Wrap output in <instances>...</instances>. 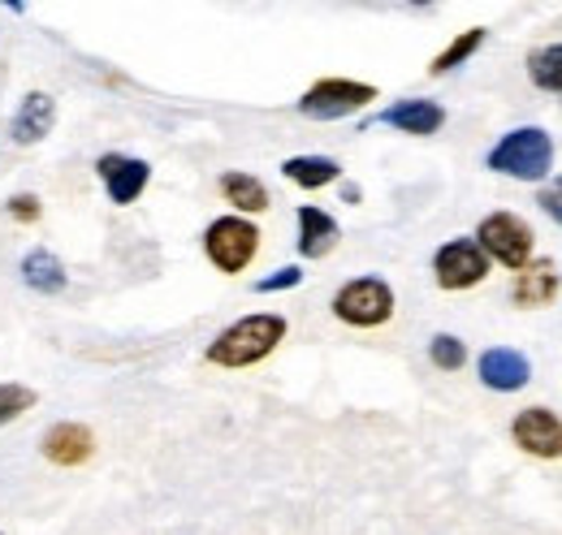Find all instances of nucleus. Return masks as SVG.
Masks as SVG:
<instances>
[{
    "label": "nucleus",
    "mask_w": 562,
    "mask_h": 535,
    "mask_svg": "<svg viewBox=\"0 0 562 535\" xmlns=\"http://www.w3.org/2000/svg\"><path fill=\"white\" fill-rule=\"evenodd\" d=\"M537 207H541L554 225H562V173L559 178H550V182H541V191H537Z\"/></svg>",
    "instance_id": "24"
},
{
    "label": "nucleus",
    "mask_w": 562,
    "mask_h": 535,
    "mask_svg": "<svg viewBox=\"0 0 562 535\" xmlns=\"http://www.w3.org/2000/svg\"><path fill=\"white\" fill-rule=\"evenodd\" d=\"M303 268L299 264H285V268H278V272H269V276H260L256 281V294H281V289H299L303 285Z\"/></svg>",
    "instance_id": "23"
},
{
    "label": "nucleus",
    "mask_w": 562,
    "mask_h": 535,
    "mask_svg": "<svg viewBox=\"0 0 562 535\" xmlns=\"http://www.w3.org/2000/svg\"><path fill=\"white\" fill-rule=\"evenodd\" d=\"M216 191H221V200L234 207V216H260V212H269V186L256 178V173H243V169H229V173H221V182H216Z\"/></svg>",
    "instance_id": "16"
},
{
    "label": "nucleus",
    "mask_w": 562,
    "mask_h": 535,
    "mask_svg": "<svg viewBox=\"0 0 562 535\" xmlns=\"http://www.w3.org/2000/svg\"><path fill=\"white\" fill-rule=\"evenodd\" d=\"M359 200H363L359 182H342V203H359Z\"/></svg>",
    "instance_id": "26"
},
{
    "label": "nucleus",
    "mask_w": 562,
    "mask_h": 535,
    "mask_svg": "<svg viewBox=\"0 0 562 535\" xmlns=\"http://www.w3.org/2000/svg\"><path fill=\"white\" fill-rule=\"evenodd\" d=\"M294 220H299V255L303 260H325V255H334L338 251V242H342V225L325 212V207H316V203H303L299 212H294Z\"/></svg>",
    "instance_id": "14"
},
{
    "label": "nucleus",
    "mask_w": 562,
    "mask_h": 535,
    "mask_svg": "<svg viewBox=\"0 0 562 535\" xmlns=\"http://www.w3.org/2000/svg\"><path fill=\"white\" fill-rule=\"evenodd\" d=\"M476 376L490 394H519L528 389L532 380V358L515 345H490L481 358H476Z\"/></svg>",
    "instance_id": "10"
},
{
    "label": "nucleus",
    "mask_w": 562,
    "mask_h": 535,
    "mask_svg": "<svg viewBox=\"0 0 562 535\" xmlns=\"http://www.w3.org/2000/svg\"><path fill=\"white\" fill-rule=\"evenodd\" d=\"M0 535H4V532H0Z\"/></svg>",
    "instance_id": "27"
},
{
    "label": "nucleus",
    "mask_w": 562,
    "mask_h": 535,
    "mask_svg": "<svg viewBox=\"0 0 562 535\" xmlns=\"http://www.w3.org/2000/svg\"><path fill=\"white\" fill-rule=\"evenodd\" d=\"M18 272H22V285L35 289V294H44V298L66 294V285H70V272H66V264H61L48 247H31V251L22 255Z\"/></svg>",
    "instance_id": "17"
},
{
    "label": "nucleus",
    "mask_w": 562,
    "mask_h": 535,
    "mask_svg": "<svg viewBox=\"0 0 562 535\" xmlns=\"http://www.w3.org/2000/svg\"><path fill=\"white\" fill-rule=\"evenodd\" d=\"M381 126L398 134H412V138H428L446 126V109L437 100H424V95H412V100H394L390 109L376 113Z\"/></svg>",
    "instance_id": "13"
},
{
    "label": "nucleus",
    "mask_w": 562,
    "mask_h": 535,
    "mask_svg": "<svg viewBox=\"0 0 562 535\" xmlns=\"http://www.w3.org/2000/svg\"><path fill=\"white\" fill-rule=\"evenodd\" d=\"M95 178L104 186L109 203L117 207H131L143 200V191L151 186V164L143 156H126V151H104L95 160Z\"/></svg>",
    "instance_id": "9"
},
{
    "label": "nucleus",
    "mask_w": 562,
    "mask_h": 535,
    "mask_svg": "<svg viewBox=\"0 0 562 535\" xmlns=\"http://www.w3.org/2000/svg\"><path fill=\"white\" fill-rule=\"evenodd\" d=\"M260 225L256 220H247V216H216L209 220V229H204V255H209V264L216 272H225V276H238V272H247V268L256 264V255H260Z\"/></svg>",
    "instance_id": "4"
},
{
    "label": "nucleus",
    "mask_w": 562,
    "mask_h": 535,
    "mask_svg": "<svg viewBox=\"0 0 562 535\" xmlns=\"http://www.w3.org/2000/svg\"><path fill=\"white\" fill-rule=\"evenodd\" d=\"M285 333H290V320L281 311H251V316L225 325L221 333L212 337L209 350H204V363L225 367V372L256 367L285 341Z\"/></svg>",
    "instance_id": "1"
},
{
    "label": "nucleus",
    "mask_w": 562,
    "mask_h": 535,
    "mask_svg": "<svg viewBox=\"0 0 562 535\" xmlns=\"http://www.w3.org/2000/svg\"><path fill=\"white\" fill-rule=\"evenodd\" d=\"M428 363L437 372H463L468 367V341L454 333H432L428 337Z\"/></svg>",
    "instance_id": "21"
},
{
    "label": "nucleus",
    "mask_w": 562,
    "mask_h": 535,
    "mask_svg": "<svg viewBox=\"0 0 562 535\" xmlns=\"http://www.w3.org/2000/svg\"><path fill=\"white\" fill-rule=\"evenodd\" d=\"M485 39H490V26H468V31H459L432 61H428V73L432 78H441V73H450V69H459V66H468L481 48H485Z\"/></svg>",
    "instance_id": "19"
},
{
    "label": "nucleus",
    "mask_w": 562,
    "mask_h": 535,
    "mask_svg": "<svg viewBox=\"0 0 562 535\" xmlns=\"http://www.w3.org/2000/svg\"><path fill=\"white\" fill-rule=\"evenodd\" d=\"M490 255L476 247V238H450L432 251V281L437 289L446 294H463V289H476L490 281Z\"/></svg>",
    "instance_id": "7"
},
{
    "label": "nucleus",
    "mask_w": 562,
    "mask_h": 535,
    "mask_svg": "<svg viewBox=\"0 0 562 535\" xmlns=\"http://www.w3.org/2000/svg\"><path fill=\"white\" fill-rule=\"evenodd\" d=\"M476 247L490 255V264H502L506 272H519L537 260V234L524 216L515 212H490L481 225H476Z\"/></svg>",
    "instance_id": "5"
},
{
    "label": "nucleus",
    "mask_w": 562,
    "mask_h": 535,
    "mask_svg": "<svg viewBox=\"0 0 562 535\" xmlns=\"http://www.w3.org/2000/svg\"><path fill=\"white\" fill-rule=\"evenodd\" d=\"M528 82L537 87V91H546V95H562V39L559 44H541V48H532L528 53Z\"/></svg>",
    "instance_id": "20"
},
{
    "label": "nucleus",
    "mask_w": 562,
    "mask_h": 535,
    "mask_svg": "<svg viewBox=\"0 0 562 535\" xmlns=\"http://www.w3.org/2000/svg\"><path fill=\"white\" fill-rule=\"evenodd\" d=\"M329 311L347 329H385L398 311V298L385 276H351L347 285H338Z\"/></svg>",
    "instance_id": "3"
},
{
    "label": "nucleus",
    "mask_w": 562,
    "mask_h": 535,
    "mask_svg": "<svg viewBox=\"0 0 562 535\" xmlns=\"http://www.w3.org/2000/svg\"><path fill=\"white\" fill-rule=\"evenodd\" d=\"M35 389L31 385H18V380H4L0 385V428H9V423H18L26 410H35Z\"/></svg>",
    "instance_id": "22"
},
{
    "label": "nucleus",
    "mask_w": 562,
    "mask_h": 535,
    "mask_svg": "<svg viewBox=\"0 0 562 535\" xmlns=\"http://www.w3.org/2000/svg\"><path fill=\"white\" fill-rule=\"evenodd\" d=\"M53 122H57V100L48 91H26L18 100V109H13L9 138L18 147H35V143H44V134L53 130Z\"/></svg>",
    "instance_id": "15"
},
{
    "label": "nucleus",
    "mask_w": 562,
    "mask_h": 535,
    "mask_svg": "<svg viewBox=\"0 0 562 535\" xmlns=\"http://www.w3.org/2000/svg\"><path fill=\"white\" fill-rule=\"evenodd\" d=\"M281 178L299 191H325V186L342 182V164L334 156H290V160H281Z\"/></svg>",
    "instance_id": "18"
},
{
    "label": "nucleus",
    "mask_w": 562,
    "mask_h": 535,
    "mask_svg": "<svg viewBox=\"0 0 562 535\" xmlns=\"http://www.w3.org/2000/svg\"><path fill=\"white\" fill-rule=\"evenodd\" d=\"M562 294V272L554 260H532L528 268H519L510 276V303L519 311H541V307H554Z\"/></svg>",
    "instance_id": "11"
},
{
    "label": "nucleus",
    "mask_w": 562,
    "mask_h": 535,
    "mask_svg": "<svg viewBox=\"0 0 562 535\" xmlns=\"http://www.w3.org/2000/svg\"><path fill=\"white\" fill-rule=\"evenodd\" d=\"M40 454H44L53 467H82V463H91V454H95V432H91L87 423L61 419V423H53V428L40 436Z\"/></svg>",
    "instance_id": "12"
},
{
    "label": "nucleus",
    "mask_w": 562,
    "mask_h": 535,
    "mask_svg": "<svg viewBox=\"0 0 562 535\" xmlns=\"http://www.w3.org/2000/svg\"><path fill=\"white\" fill-rule=\"evenodd\" d=\"M4 212H9L18 225H35V220L44 216V203H40V195H31V191H26V195H13Z\"/></svg>",
    "instance_id": "25"
},
{
    "label": "nucleus",
    "mask_w": 562,
    "mask_h": 535,
    "mask_svg": "<svg viewBox=\"0 0 562 535\" xmlns=\"http://www.w3.org/2000/svg\"><path fill=\"white\" fill-rule=\"evenodd\" d=\"M510 441L537 463H562V419L550 406H524L510 419Z\"/></svg>",
    "instance_id": "8"
},
{
    "label": "nucleus",
    "mask_w": 562,
    "mask_h": 535,
    "mask_svg": "<svg viewBox=\"0 0 562 535\" xmlns=\"http://www.w3.org/2000/svg\"><path fill=\"white\" fill-rule=\"evenodd\" d=\"M485 169L497 178L541 186V182H550V169H554V138L546 126H515L490 147Z\"/></svg>",
    "instance_id": "2"
},
{
    "label": "nucleus",
    "mask_w": 562,
    "mask_h": 535,
    "mask_svg": "<svg viewBox=\"0 0 562 535\" xmlns=\"http://www.w3.org/2000/svg\"><path fill=\"white\" fill-rule=\"evenodd\" d=\"M376 100V87L372 82H359V78H316L303 95H299V113L307 122H342L363 113L368 104Z\"/></svg>",
    "instance_id": "6"
}]
</instances>
